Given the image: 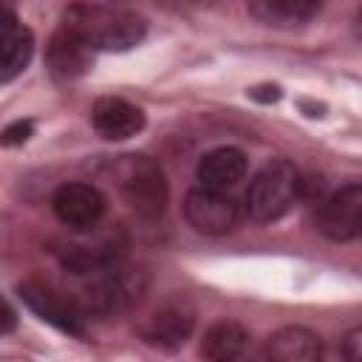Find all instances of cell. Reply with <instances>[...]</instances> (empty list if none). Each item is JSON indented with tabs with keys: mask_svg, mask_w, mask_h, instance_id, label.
<instances>
[{
	"mask_svg": "<svg viewBox=\"0 0 362 362\" xmlns=\"http://www.w3.org/2000/svg\"><path fill=\"white\" fill-rule=\"evenodd\" d=\"M62 28L74 31L93 51H127L139 45L147 34L144 17L122 8H107L96 3H76L62 14Z\"/></svg>",
	"mask_w": 362,
	"mask_h": 362,
	"instance_id": "1",
	"label": "cell"
},
{
	"mask_svg": "<svg viewBox=\"0 0 362 362\" xmlns=\"http://www.w3.org/2000/svg\"><path fill=\"white\" fill-rule=\"evenodd\" d=\"M116 184L127 206L141 221H158L167 206V181L156 161L144 156H122L113 167Z\"/></svg>",
	"mask_w": 362,
	"mask_h": 362,
	"instance_id": "2",
	"label": "cell"
},
{
	"mask_svg": "<svg viewBox=\"0 0 362 362\" xmlns=\"http://www.w3.org/2000/svg\"><path fill=\"white\" fill-rule=\"evenodd\" d=\"M297 195H300V173L294 170V164L277 158V161H269L252 178L246 192V209L255 221L269 223L283 218L297 201Z\"/></svg>",
	"mask_w": 362,
	"mask_h": 362,
	"instance_id": "3",
	"label": "cell"
},
{
	"mask_svg": "<svg viewBox=\"0 0 362 362\" xmlns=\"http://www.w3.org/2000/svg\"><path fill=\"white\" fill-rule=\"evenodd\" d=\"M96 274L99 277L85 288V308L93 314H119L130 308L147 283L141 272L124 269L122 263H113Z\"/></svg>",
	"mask_w": 362,
	"mask_h": 362,
	"instance_id": "4",
	"label": "cell"
},
{
	"mask_svg": "<svg viewBox=\"0 0 362 362\" xmlns=\"http://www.w3.org/2000/svg\"><path fill=\"white\" fill-rule=\"evenodd\" d=\"M314 223L334 243L356 240L362 232V187L356 181H351V184L339 187L337 192H331L320 204Z\"/></svg>",
	"mask_w": 362,
	"mask_h": 362,
	"instance_id": "5",
	"label": "cell"
},
{
	"mask_svg": "<svg viewBox=\"0 0 362 362\" xmlns=\"http://www.w3.org/2000/svg\"><path fill=\"white\" fill-rule=\"evenodd\" d=\"M184 215L201 235H226L238 223V201L226 189L195 187L184 198Z\"/></svg>",
	"mask_w": 362,
	"mask_h": 362,
	"instance_id": "6",
	"label": "cell"
},
{
	"mask_svg": "<svg viewBox=\"0 0 362 362\" xmlns=\"http://www.w3.org/2000/svg\"><path fill=\"white\" fill-rule=\"evenodd\" d=\"M17 291H20V300L40 320H45L48 325H54L62 334L85 337V317H82V311L71 300H65L62 294H57L51 286L40 283V280H25Z\"/></svg>",
	"mask_w": 362,
	"mask_h": 362,
	"instance_id": "7",
	"label": "cell"
},
{
	"mask_svg": "<svg viewBox=\"0 0 362 362\" xmlns=\"http://www.w3.org/2000/svg\"><path fill=\"white\" fill-rule=\"evenodd\" d=\"M195 328V311L187 300H170L164 305H158L139 328L141 339L147 345L164 348V351H175L181 348L189 334Z\"/></svg>",
	"mask_w": 362,
	"mask_h": 362,
	"instance_id": "8",
	"label": "cell"
},
{
	"mask_svg": "<svg viewBox=\"0 0 362 362\" xmlns=\"http://www.w3.org/2000/svg\"><path fill=\"white\" fill-rule=\"evenodd\" d=\"M51 206H54V215L68 229L85 232V229H93L102 221V215H105V195L93 184L71 181V184H62L54 192Z\"/></svg>",
	"mask_w": 362,
	"mask_h": 362,
	"instance_id": "9",
	"label": "cell"
},
{
	"mask_svg": "<svg viewBox=\"0 0 362 362\" xmlns=\"http://www.w3.org/2000/svg\"><path fill=\"white\" fill-rule=\"evenodd\" d=\"M90 122H93V130L102 139L124 141V139L136 136L144 127V113H141V107L130 105L122 96H102V99L93 102Z\"/></svg>",
	"mask_w": 362,
	"mask_h": 362,
	"instance_id": "10",
	"label": "cell"
},
{
	"mask_svg": "<svg viewBox=\"0 0 362 362\" xmlns=\"http://www.w3.org/2000/svg\"><path fill=\"white\" fill-rule=\"evenodd\" d=\"M45 59L57 79H79L93 62V48L85 40H79L74 31L59 28L48 42Z\"/></svg>",
	"mask_w": 362,
	"mask_h": 362,
	"instance_id": "11",
	"label": "cell"
},
{
	"mask_svg": "<svg viewBox=\"0 0 362 362\" xmlns=\"http://www.w3.org/2000/svg\"><path fill=\"white\" fill-rule=\"evenodd\" d=\"M320 354H322L320 337L303 325H286L274 331L263 348V356L277 362H311L320 359Z\"/></svg>",
	"mask_w": 362,
	"mask_h": 362,
	"instance_id": "12",
	"label": "cell"
},
{
	"mask_svg": "<svg viewBox=\"0 0 362 362\" xmlns=\"http://www.w3.org/2000/svg\"><path fill=\"white\" fill-rule=\"evenodd\" d=\"M246 156L238 147H218L209 150L201 161H198V181L201 187H212V189H229L235 187L243 175H246Z\"/></svg>",
	"mask_w": 362,
	"mask_h": 362,
	"instance_id": "13",
	"label": "cell"
},
{
	"mask_svg": "<svg viewBox=\"0 0 362 362\" xmlns=\"http://www.w3.org/2000/svg\"><path fill=\"white\" fill-rule=\"evenodd\" d=\"M34 57V34L25 25L11 23L0 31V85L17 79Z\"/></svg>",
	"mask_w": 362,
	"mask_h": 362,
	"instance_id": "14",
	"label": "cell"
},
{
	"mask_svg": "<svg viewBox=\"0 0 362 362\" xmlns=\"http://www.w3.org/2000/svg\"><path fill=\"white\" fill-rule=\"evenodd\" d=\"M249 345V331L235 322V320H218L215 325L206 328L204 342H201V354L206 359H218V362H229L238 359Z\"/></svg>",
	"mask_w": 362,
	"mask_h": 362,
	"instance_id": "15",
	"label": "cell"
},
{
	"mask_svg": "<svg viewBox=\"0 0 362 362\" xmlns=\"http://www.w3.org/2000/svg\"><path fill=\"white\" fill-rule=\"evenodd\" d=\"M269 11L280 20H288V23H303L308 17L317 14L320 8V0H266Z\"/></svg>",
	"mask_w": 362,
	"mask_h": 362,
	"instance_id": "16",
	"label": "cell"
},
{
	"mask_svg": "<svg viewBox=\"0 0 362 362\" xmlns=\"http://www.w3.org/2000/svg\"><path fill=\"white\" fill-rule=\"evenodd\" d=\"M31 133H34V122H31V119H17V122H11V124L0 133V144H3V147H17V144L28 141Z\"/></svg>",
	"mask_w": 362,
	"mask_h": 362,
	"instance_id": "17",
	"label": "cell"
},
{
	"mask_svg": "<svg viewBox=\"0 0 362 362\" xmlns=\"http://www.w3.org/2000/svg\"><path fill=\"white\" fill-rule=\"evenodd\" d=\"M14 325H17V317H14V308L6 303V297L0 294V334H6V331H14Z\"/></svg>",
	"mask_w": 362,
	"mask_h": 362,
	"instance_id": "18",
	"label": "cell"
},
{
	"mask_svg": "<svg viewBox=\"0 0 362 362\" xmlns=\"http://www.w3.org/2000/svg\"><path fill=\"white\" fill-rule=\"evenodd\" d=\"M359 337H362V331H351V337H348V348H351V351H348V356H351V359H356V356H359V342H362Z\"/></svg>",
	"mask_w": 362,
	"mask_h": 362,
	"instance_id": "19",
	"label": "cell"
}]
</instances>
